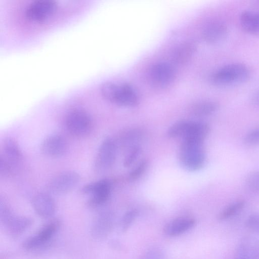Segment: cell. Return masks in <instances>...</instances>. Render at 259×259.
Wrapping results in <instances>:
<instances>
[{
	"label": "cell",
	"instance_id": "obj_28",
	"mask_svg": "<svg viewBox=\"0 0 259 259\" xmlns=\"http://www.w3.org/2000/svg\"><path fill=\"white\" fill-rule=\"evenodd\" d=\"M147 161L143 160L130 173L128 178L131 181L139 179L145 172L147 167Z\"/></svg>",
	"mask_w": 259,
	"mask_h": 259
},
{
	"label": "cell",
	"instance_id": "obj_24",
	"mask_svg": "<svg viewBox=\"0 0 259 259\" xmlns=\"http://www.w3.org/2000/svg\"><path fill=\"white\" fill-rule=\"evenodd\" d=\"M140 136L141 134L138 131H130L120 135L118 141L122 146L127 147L130 150L138 146L136 143Z\"/></svg>",
	"mask_w": 259,
	"mask_h": 259
},
{
	"label": "cell",
	"instance_id": "obj_13",
	"mask_svg": "<svg viewBox=\"0 0 259 259\" xmlns=\"http://www.w3.org/2000/svg\"><path fill=\"white\" fill-rule=\"evenodd\" d=\"M32 206L36 213L42 218H49L55 213L56 204L50 193H39L32 199Z\"/></svg>",
	"mask_w": 259,
	"mask_h": 259
},
{
	"label": "cell",
	"instance_id": "obj_15",
	"mask_svg": "<svg viewBox=\"0 0 259 259\" xmlns=\"http://www.w3.org/2000/svg\"><path fill=\"white\" fill-rule=\"evenodd\" d=\"M196 220L189 217H181L174 219L166 224L163 229L165 235L169 237L181 235L193 228Z\"/></svg>",
	"mask_w": 259,
	"mask_h": 259
},
{
	"label": "cell",
	"instance_id": "obj_1",
	"mask_svg": "<svg viewBox=\"0 0 259 259\" xmlns=\"http://www.w3.org/2000/svg\"><path fill=\"white\" fill-rule=\"evenodd\" d=\"M249 68L241 63L226 65L218 69L212 75L213 83L220 87H228L243 83L250 76Z\"/></svg>",
	"mask_w": 259,
	"mask_h": 259
},
{
	"label": "cell",
	"instance_id": "obj_2",
	"mask_svg": "<svg viewBox=\"0 0 259 259\" xmlns=\"http://www.w3.org/2000/svg\"><path fill=\"white\" fill-rule=\"evenodd\" d=\"M0 154V175L8 177L13 174L23 159L17 141L12 137L5 138L2 143Z\"/></svg>",
	"mask_w": 259,
	"mask_h": 259
},
{
	"label": "cell",
	"instance_id": "obj_12",
	"mask_svg": "<svg viewBox=\"0 0 259 259\" xmlns=\"http://www.w3.org/2000/svg\"><path fill=\"white\" fill-rule=\"evenodd\" d=\"M56 7L54 0H35L27 6L25 13L29 18L39 20L50 15Z\"/></svg>",
	"mask_w": 259,
	"mask_h": 259
},
{
	"label": "cell",
	"instance_id": "obj_19",
	"mask_svg": "<svg viewBox=\"0 0 259 259\" xmlns=\"http://www.w3.org/2000/svg\"><path fill=\"white\" fill-rule=\"evenodd\" d=\"M210 132L209 126L204 122L189 120L183 140H192L203 142Z\"/></svg>",
	"mask_w": 259,
	"mask_h": 259
},
{
	"label": "cell",
	"instance_id": "obj_5",
	"mask_svg": "<svg viewBox=\"0 0 259 259\" xmlns=\"http://www.w3.org/2000/svg\"><path fill=\"white\" fill-rule=\"evenodd\" d=\"M65 122L68 132L76 137H84L92 129V122L90 116L85 111L79 109L69 112Z\"/></svg>",
	"mask_w": 259,
	"mask_h": 259
},
{
	"label": "cell",
	"instance_id": "obj_20",
	"mask_svg": "<svg viewBox=\"0 0 259 259\" xmlns=\"http://www.w3.org/2000/svg\"><path fill=\"white\" fill-rule=\"evenodd\" d=\"M240 24L247 32L254 35L259 34V13L244 11L240 15Z\"/></svg>",
	"mask_w": 259,
	"mask_h": 259
},
{
	"label": "cell",
	"instance_id": "obj_21",
	"mask_svg": "<svg viewBox=\"0 0 259 259\" xmlns=\"http://www.w3.org/2000/svg\"><path fill=\"white\" fill-rule=\"evenodd\" d=\"M219 104L214 101H203L194 104L190 108L191 113L197 116L211 115L219 108Z\"/></svg>",
	"mask_w": 259,
	"mask_h": 259
},
{
	"label": "cell",
	"instance_id": "obj_14",
	"mask_svg": "<svg viewBox=\"0 0 259 259\" xmlns=\"http://www.w3.org/2000/svg\"><path fill=\"white\" fill-rule=\"evenodd\" d=\"M234 259H259V239L253 237L243 238L236 249Z\"/></svg>",
	"mask_w": 259,
	"mask_h": 259
},
{
	"label": "cell",
	"instance_id": "obj_16",
	"mask_svg": "<svg viewBox=\"0 0 259 259\" xmlns=\"http://www.w3.org/2000/svg\"><path fill=\"white\" fill-rule=\"evenodd\" d=\"M112 227V215L107 212L102 213L97 217L93 223L91 229V235L97 239L104 238L110 233Z\"/></svg>",
	"mask_w": 259,
	"mask_h": 259
},
{
	"label": "cell",
	"instance_id": "obj_31",
	"mask_svg": "<svg viewBox=\"0 0 259 259\" xmlns=\"http://www.w3.org/2000/svg\"><path fill=\"white\" fill-rule=\"evenodd\" d=\"M141 259H165L161 250L159 249H151L146 251Z\"/></svg>",
	"mask_w": 259,
	"mask_h": 259
},
{
	"label": "cell",
	"instance_id": "obj_3",
	"mask_svg": "<svg viewBox=\"0 0 259 259\" xmlns=\"http://www.w3.org/2000/svg\"><path fill=\"white\" fill-rule=\"evenodd\" d=\"M179 160L181 165L189 171L202 168L205 162L203 142L184 139L180 147Z\"/></svg>",
	"mask_w": 259,
	"mask_h": 259
},
{
	"label": "cell",
	"instance_id": "obj_32",
	"mask_svg": "<svg viewBox=\"0 0 259 259\" xmlns=\"http://www.w3.org/2000/svg\"><path fill=\"white\" fill-rule=\"evenodd\" d=\"M244 143L247 145H254L259 143V128L247 134L244 138Z\"/></svg>",
	"mask_w": 259,
	"mask_h": 259
},
{
	"label": "cell",
	"instance_id": "obj_30",
	"mask_svg": "<svg viewBox=\"0 0 259 259\" xmlns=\"http://www.w3.org/2000/svg\"><path fill=\"white\" fill-rule=\"evenodd\" d=\"M245 225L249 229L259 233V213L249 215L245 221Z\"/></svg>",
	"mask_w": 259,
	"mask_h": 259
},
{
	"label": "cell",
	"instance_id": "obj_23",
	"mask_svg": "<svg viewBox=\"0 0 259 259\" xmlns=\"http://www.w3.org/2000/svg\"><path fill=\"white\" fill-rule=\"evenodd\" d=\"M245 204L244 200H238L231 203L219 213L218 219L220 221H225L234 217L243 208Z\"/></svg>",
	"mask_w": 259,
	"mask_h": 259
},
{
	"label": "cell",
	"instance_id": "obj_29",
	"mask_svg": "<svg viewBox=\"0 0 259 259\" xmlns=\"http://www.w3.org/2000/svg\"><path fill=\"white\" fill-rule=\"evenodd\" d=\"M140 152L141 148L139 146L129 150L128 153L125 156L123 161L124 166L125 167L130 166L137 159Z\"/></svg>",
	"mask_w": 259,
	"mask_h": 259
},
{
	"label": "cell",
	"instance_id": "obj_27",
	"mask_svg": "<svg viewBox=\"0 0 259 259\" xmlns=\"http://www.w3.org/2000/svg\"><path fill=\"white\" fill-rule=\"evenodd\" d=\"M245 185L253 192H259V171L249 173L245 179Z\"/></svg>",
	"mask_w": 259,
	"mask_h": 259
},
{
	"label": "cell",
	"instance_id": "obj_10",
	"mask_svg": "<svg viewBox=\"0 0 259 259\" xmlns=\"http://www.w3.org/2000/svg\"><path fill=\"white\" fill-rule=\"evenodd\" d=\"M110 102L120 106L133 107L138 104L139 96L136 90L132 85L128 83H116Z\"/></svg>",
	"mask_w": 259,
	"mask_h": 259
},
{
	"label": "cell",
	"instance_id": "obj_4",
	"mask_svg": "<svg viewBox=\"0 0 259 259\" xmlns=\"http://www.w3.org/2000/svg\"><path fill=\"white\" fill-rule=\"evenodd\" d=\"M111 191V182L106 179L88 183L80 189L81 194L90 196L87 204L92 208L100 206L106 203L110 197Z\"/></svg>",
	"mask_w": 259,
	"mask_h": 259
},
{
	"label": "cell",
	"instance_id": "obj_18",
	"mask_svg": "<svg viewBox=\"0 0 259 259\" xmlns=\"http://www.w3.org/2000/svg\"><path fill=\"white\" fill-rule=\"evenodd\" d=\"M33 223V220L25 216L15 214L5 226L8 233L13 238L21 235Z\"/></svg>",
	"mask_w": 259,
	"mask_h": 259
},
{
	"label": "cell",
	"instance_id": "obj_11",
	"mask_svg": "<svg viewBox=\"0 0 259 259\" xmlns=\"http://www.w3.org/2000/svg\"><path fill=\"white\" fill-rule=\"evenodd\" d=\"M67 149L68 144L65 139L57 134L48 136L40 146L41 152L50 157H60L65 154Z\"/></svg>",
	"mask_w": 259,
	"mask_h": 259
},
{
	"label": "cell",
	"instance_id": "obj_25",
	"mask_svg": "<svg viewBox=\"0 0 259 259\" xmlns=\"http://www.w3.org/2000/svg\"><path fill=\"white\" fill-rule=\"evenodd\" d=\"M189 120H182L176 122L171 125L167 131L168 137L175 138L184 136L188 126Z\"/></svg>",
	"mask_w": 259,
	"mask_h": 259
},
{
	"label": "cell",
	"instance_id": "obj_8",
	"mask_svg": "<svg viewBox=\"0 0 259 259\" xmlns=\"http://www.w3.org/2000/svg\"><path fill=\"white\" fill-rule=\"evenodd\" d=\"M61 222L54 219L46 224L35 235L26 239L22 243V247L27 250L39 248L47 244L59 229Z\"/></svg>",
	"mask_w": 259,
	"mask_h": 259
},
{
	"label": "cell",
	"instance_id": "obj_17",
	"mask_svg": "<svg viewBox=\"0 0 259 259\" xmlns=\"http://www.w3.org/2000/svg\"><path fill=\"white\" fill-rule=\"evenodd\" d=\"M228 30L222 22L214 21L208 24L203 29L202 38L209 44H217L225 39Z\"/></svg>",
	"mask_w": 259,
	"mask_h": 259
},
{
	"label": "cell",
	"instance_id": "obj_26",
	"mask_svg": "<svg viewBox=\"0 0 259 259\" xmlns=\"http://www.w3.org/2000/svg\"><path fill=\"white\" fill-rule=\"evenodd\" d=\"M138 210L132 209L127 211L123 216L121 222V229L123 232H126L138 215Z\"/></svg>",
	"mask_w": 259,
	"mask_h": 259
},
{
	"label": "cell",
	"instance_id": "obj_22",
	"mask_svg": "<svg viewBox=\"0 0 259 259\" xmlns=\"http://www.w3.org/2000/svg\"><path fill=\"white\" fill-rule=\"evenodd\" d=\"M196 47L191 42L181 44L176 50L174 58L178 64H183L187 62L195 52Z\"/></svg>",
	"mask_w": 259,
	"mask_h": 259
},
{
	"label": "cell",
	"instance_id": "obj_9",
	"mask_svg": "<svg viewBox=\"0 0 259 259\" xmlns=\"http://www.w3.org/2000/svg\"><path fill=\"white\" fill-rule=\"evenodd\" d=\"M176 72L174 67L166 62H159L153 65L149 72L151 84L157 88L170 84L175 79Z\"/></svg>",
	"mask_w": 259,
	"mask_h": 259
},
{
	"label": "cell",
	"instance_id": "obj_7",
	"mask_svg": "<svg viewBox=\"0 0 259 259\" xmlns=\"http://www.w3.org/2000/svg\"><path fill=\"white\" fill-rule=\"evenodd\" d=\"M117 148L116 142L113 139L108 137L103 141L94 162V168L97 171H104L112 167L115 160Z\"/></svg>",
	"mask_w": 259,
	"mask_h": 259
},
{
	"label": "cell",
	"instance_id": "obj_6",
	"mask_svg": "<svg viewBox=\"0 0 259 259\" xmlns=\"http://www.w3.org/2000/svg\"><path fill=\"white\" fill-rule=\"evenodd\" d=\"M80 175L73 170L60 173L53 177L47 184L49 192L55 195L66 194L72 190L78 184Z\"/></svg>",
	"mask_w": 259,
	"mask_h": 259
},
{
	"label": "cell",
	"instance_id": "obj_33",
	"mask_svg": "<svg viewBox=\"0 0 259 259\" xmlns=\"http://www.w3.org/2000/svg\"><path fill=\"white\" fill-rule=\"evenodd\" d=\"M252 102L255 105H259V90L253 95Z\"/></svg>",
	"mask_w": 259,
	"mask_h": 259
}]
</instances>
